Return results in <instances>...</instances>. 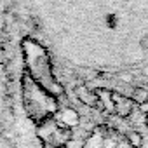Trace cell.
I'll use <instances>...</instances> for the list:
<instances>
[{
  "mask_svg": "<svg viewBox=\"0 0 148 148\" xmlns=\"http://www.w3.org/2000/svg\"><path fill=\"white\" fill-rule=\"evenodd\" d=\"M21 49H23L28 75L42 89H45L49 94H52L54 98L63 96L64 89H63V86L58 82V79L54 75V68H52L51 56H49L47 49L40 42H37L33 38H25L21 42Z\"/></svg>",
  "mask_w": 148,
  "mask_h": 148,
  "instance_id": "obj_1",
  "label": "cell"
},
{
  "mask_svg": "<svg viewBox=\"0 0 148 148\" xmlns=\"http://www.w3.org/2000/svg\"><path fill=\"white\" fill-rule=\"evenodd\" d=\"M21 91H23L25 110L33 122L40 124V122L54 117L56 112L59 110L58 98H54L45 89H42L28 73H25L21 79Z\"/></svg>",
  "mask_w": 148,
  "mask_h": 148,
  "instance_id": "obj_2",
  "label": "cell"
},
{
  "mask_svg": "<svg viewBox=\"0 0 148 148\" xmlns=\"http://www.w3.org/2000/svg\"><path fill=\"white\" fill-rule=\"evenodd\" d=\"M37 136L44 148H64L71 141V129L63 125L58 119L51 117L38 124Z\"/></svg>",
  "mask_w": 148,
  "mask_h": 148,
  "instance_id": "obj_3",
  "label": "cell"
},
{
  "mask_svg": "<svg viewBox=\"0 0 148 148\" xmlns=\"http://www.w3.org/2000/svg\"><path fill=\"white\" fill-rule=\"evenodd\" d=\"M112 98H113V106H115V113L122 119H127L132 115L134 112V101L131 98H125L119 92H112Z\"/></svg>",
  "mask_w": 148,
  "mask_h": 148,
  "instance_id": "obj_4",
  "label": "cell"
},
{
  "mask_svg": "<svg viewBox=\"0 0 148 148\" xmlns=\"http://www.w3.org/2000/svg\"><path fill=\"white\" fill-rule=\"evenodd\" d=\"M75 96H77V99L82 103V105H86V106H89V108H99V99H98V94L94 92V91H91L87 86H77L75 87Z\"/></svg>",
  "mask_w": 148,
  "mask_h": 148,
  "instance_id": "obj_5",
  "label": "cell"
},
{
  "mask_svg": "<svg viewBox=\"0 0 148 148\" xmlns=\"http://www.w3.org/2000/svg\"><path fill=\"white\" fill-rule=\"evenodd\" d=\"M54 119H58L63 125H66V127H70V129L80 124V115H79V112H75L73 108H63V110H58L56 115H54Z\"/></svg>",
  "mask_w": 148,
  "mask_h": 148,
  "instance_id": "obj_6",
  "label": "cell"
},
{
  "mask_svg": "<svg viewBox=\"0 0 148 148\" xmlns=\"http://www.w3.org/2000/svg\"><path fill=\"white\" fill-rule=\"evenodd\" d=\"M112 92H113V91H110V89H98V91H96L98 99H99V108H101L105 113H115Z\"/></svg>",
  "mask_w": 148,
  "mask_h": 148,
  "instance_id": "obj_7",
  "label": "cell"
},
{
  "mask_svg": "<svg viewBox=\"0 0 148 148\" xmlns=\"http://www.w3.org/2000/svg\"><path fill=\"white\" fill-rule=\"evenodd\" d=\"M105 134L99 131V129H96L87 139H86V143H84V148H103L105 146Z\"/></svg>",
  "mask_w": 148,
  "mask_h": 148,
  "instance_id": "obj_8",
  "label": "cell"
},
{
  "mask_svg": "<svg viewBox=\"0 0 148 148\" xmlns=\"http://www.w3.org/2000/svg\"><path fill=\"white\" fill-rule=\"evenodd\" d=\"M131 99L134 103H138V105H143V103L148 101V91L145 87H136L132 91V94H131Z\"/></svg>",
  "mask_w": 148,
  "mask_h": 148,
  "instance_id": "obj_9",
  "label": "cell"
},
{
  "mask_svg": "<svg viewBox=\"0 0 148 148\" xmlns=\"http://www.w3.org/2000/svg\"><path fill=\"white\" fill-rule=\"evenodd\" d=\"M127 143H129V146H132V148H139L141 145H143V138H141V134L139 132H131L129 136H127Z\"/></svg>",
  "mask_w": 148,
  "mask_h": 148,
  "instance_id": "obj_10",
  "label": "cell"
},
{
  "mask_svg": "<svg viewBox=\"0 0 148 148\" xmlns=\"http://www.w3.org/2000/svg\"><path fill=\"white\" fill-rule=\"evenodd\" d=\"M146 127H148V113H146Z\"/></svg>",
  "mask_w": 148,
  "mask_h": 148,
  "instance_id": "obj_11",
  "label": "cell"
}]
</instances>
